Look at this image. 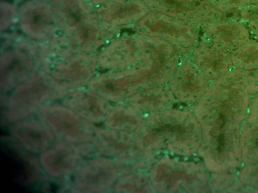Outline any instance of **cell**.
<instances>
[{
    "label": "cell",
    "mask_w": 258,
    "mask_h": 193,
    "mask_svg": "<svg viewBox=\"0 0 258 193\" xmlns=\"http://www.w3.org/2000/svg\"><path fill=\"white\" fill-rule=\"evenodd\" d=\"M243 159L248 163L258 162V107L252 109L240 132Z\"/></svg>",
    "instance_id": "obj_1"
},
{
    "label": "cell",
    "mask_w": 258,
    "mask_h": 193,
    "mask_svg": "<svg viewBox=\"0 0 258 193\" xmlns=\"http://www.w3.org/2000/svg\"><path fill=\"white\" fill-rule=\"evenodd\" d=\"M241 180L258 188V162L245 167L241 172Z\"/></svg>",
    "instance_id": "obj_2"
}]
</instances>
